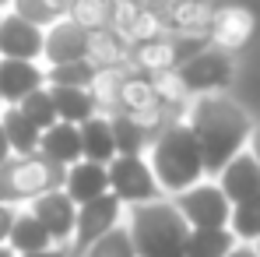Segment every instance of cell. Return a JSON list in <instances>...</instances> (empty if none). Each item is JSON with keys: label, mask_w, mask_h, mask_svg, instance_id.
I'll return each instance as SVG.
<instances>
[{"label": "cell", "mask_w": 260, "mask_h": 257, "mask_svg": "<svg viewBox=\"0 0 260 257\" xmlns=\"http://www.w3.org/2000/svg\"><path fill=\"white\" fill-rule=\"evenodd\" d=\"M155 14H158L166 25L183 28V32L204 28V25L211 21V14H208L204 0H166V7H162V11H155Z\"/></svg>", "instance_id": "obj_25"}, {"label": "cell", "mask_w": 260, "mask_h": 257, "mask_svg": "<svg viewBox=\"0 0 260 257\" xmlns=\"http://www.w3.org/2000/svg\"><path fill=\"white\" fill-rule=\"evenodd\" d=\"M229 222H232V236H239V240H260V194L250 197V201H239L229 212Z\"/></svg>", "instance_id": "obj_29"}, {"label": "cell", "mask_w": 260, "mask_h": 257, "mask_svg": "<svg viewBox=\"0 0 260 257\" xmlns=\"http://www.w3.org/2000/svg\"><path fill=\"white\" fill-rule=\"evenodd\" d=\"M109 127H113V145H116V155H137V152L144 148L148 127H144L137 117H130V113H116V117L109 120Z\"/></svg>", "instance_id": "obj_27"}, {"label": "cell", "mask_w": 260, "mask_h": 257, "mask_svg": "<svg viewBox=\"0 0 260 257\" xmlns=\"http://www.w3.org/2000/svg\"><path fill=\"white\" fill-rule=\"evenodd\" d=\"M120 218V197L113 190L91 197L85 205H78V218H74V240H78V250H88V243H95L106 229H113Z\"/></svg>", "instance_id": "obj_8"}, {"label": "cell", "mask_w": 260, "mask_h": 257, "mask_svg": "<svg viewBox=\"0 0 260 257\" xmlns=\"http://www.w3.org/2000/svg\"><path fill=\"white\" fill-rule=\"evenodd\" d=\"M49 99H53L56 120H67V124H85L88 117H95V95H91V88L53 85V88H49Z\"/></svg>", "instance_id": "obj_19"}, {"label": "cell", "mask_w": 260, "mask_h": 257, "mask_svg": "<svg viewBox=\"0 0 260 257\" xmlns=\"http://www.w3.org/2000/svg\"><path fill=\"white\" fill-rule=\"evenodd\" d=\"M43 85V71L32 64V60H11L4 56L0 60V99L4 102H21L28 92Z\"/></svg>", "instance_id": "obj_17"}, {"label": "cell", "mask_w": 260, "mask_h": 257, "mask_svg": "<svg viewBox=\"0 0 260 257\" xmlns=\"http://www.w3.org/2000/svg\"><path fill=\"white\" fill-rule=\"evenodd\" d=\"M197 49H201L197 43H176V39H166V36H155V39H144L137 46L134 60L148 71H173Z\"/></svg>", "instance_id": "obj_15"}, {"label": "cell", "mask_w": 260, "mask_h": 257, "mask_svg": "<svg viewBox=\"0 0 260 257\" xmlns=\"http://www.w3.org/2000/svg\"><path fill=\"white\" fill-rule=\"evenodd\" d=\"M0 127H4V137H7L11 152H18V155H32V152L39 148V134H43V130L36 127V124H32V120L18 109V106L4 109Z\"/></svg>", "instance_id": "obj_22"}, {"label": "cell", "mask_w": 260, "mask_h": 257, "mask_svg": "<svg viewBox=\"0 0 260 257\" xmlns=\"http://www.w3.org/2000/svg\"><path fill=\"white\" fill-rule=\"evenodd\" d=\"M39 152H43L46 159L60 162V166H71V162L85 159L81 155V130H78V124L56 120L53 127H46L39 134Z\"/></svg>", "instance_id": "obj_18"}, {"label": "cell", "mask_w": 260, "mask_h": 257, "mask_svg": "<svg viewBox=\"0 0 260 257\" xmlns=\"http://www.w3.org/2000/svg\"><path fill=\"white\" fill-rule=\"evenodd\" d=\"M32 215L46 225V233L60 243L67 236H74V218H78V205L67 197V190L53 187L39 197H32Z\"/></svg>", "instance_id": "obj_11"}, {"label": "cell", "mask_w": 260, "mask_h": 257, "mask_svg": "<svg viewBox=\"0 0 260 257\" xmlns=\"http://www.w3.org/2000/svg\"><path fill=\"white\" fill-rule=\"evenodd\" d=\"M67 169L46 155H18V159H4L0 162V201H25V197H39L46 190L60 187Z\"/></svg>", "instance_id": "obj_4"}, {"label": "cell", "mask_w": 260, "mask_h": 257, "mask_svg": "<svg viewBox=\"0 0 260 257\" xmlns=\"http://www.w3.org/2000/svg\"><path fill=\"white\" fill-rule=\"evenodd\" d=\"M71 18L88 28V32H102V28H109L113 25V18H116V0H71Z\"/></svg>", "instance_id": "obj_26"}, {"label": "cell", "mask_w": 260, "mask_h": 257, "mask_svg": "<svg viewBox=\"0 0 260 257\" xmlns=\"http://www.w3.org/2000/svg\"><path fill=\"white\" fill-rule=\"evenodd\" d=\"M186 127L201 148L204 173H218L236 152H243V145L250 141L253 120L246 117L243 106H236L225 95H201L197 106L190 109Z\"/></svg>", "instance_id": "obj_1"}, {"label": "cell", "mask_w": 260, "mask_h": 257, "mask_svg": "<svg viewBox=\"0 0 260 257\" xmlns=\"http://www.w3.org/2000/svg\"><path fill=\"white\" fill-rule=\"evenodd\" d=\"M116 25H120V32L130 36V39H155V36H162V18L155 14V7H148V4H123V7H116V18H113Z\"/></svg>", "instance_id": "obj_20"}, {"label": "cell", "mask_w": 260, "mask_h": 257, "mask_svg": "<svg viewBox=\"0 0 260 257\" xmlns=\"http://www.w3.org/2000/svg\"><path fill=\"white\" fill-rule=\"evenodd\" d=\"M250 141H253V159L260 162V127H257V130H250Z\"/></svg>", "instance_id": "obj_37"}, {"label": "cell", "mask_w": 260, "mask_h": 257, "mask_svg": "<svg viewBox=\"0 0 260 257\" xmlns=\"http://www.w3.org/2000/svg\"><path fill=\"white\" fill-rule=\"evenodd\" d=\"M232 247H236V236L225 225L190 229V236H186V257H225Z\"/></svg>", "instance_id": "obj_23"}, {"label": "cell", "mask_w": 260, "mask_h": 257, "mask_svg": "<svg viewBox=\"0 0 260 257\" xmlns=\"http://www.w3.org/2000/svg\"><path fill=\"white\" fill-rule=\"evenodd\" d=\"M176 74L186 92H208V88H225L232 81V64L221 49H197L176 67Z\"/></svg>", "instance_id": "obj_7"}, {"label": "cell", "mask_w": 260, "mask_h": 257, "mask_svg": "<svg viewBox=\"0 0 260 257\" xmlns=\"http://www.w3.org/2000/svg\"><path fill=\"white\" fill-rule=\"evenodd\" d=\"M208 28H211V39H215L221 49H239V46L250 43V36H253V28H257V18H253V11L232 4V7H221V11L211 14Z\"/></svg>", "instance_id": "obj_14"}, {"label": "cell", "mask_w": 260, "mask_h": 257, "mask_svg": "<svg viewBox=\"0 0 260 257\" xmlns=\"http://www.w3.org/2000/svg\"><path fill=\"white\" fill-rule=\"evenodd\" d=\"M43 53V28L21 14L0 18V56L11 60H36Z\"/></svg>", "instance_id": "obj_12"}, {"label": "cell", "mask_w": 260, "mask_h": 257, "mask_svg": "<svg viewBox=\"0 0 260 257\" xmlns=\"http://www.w3.org/2000/svg\"><path fill=\"white\" fill-rule=\"evenodd\" d=\"M179 215L190 222V229H211V225H229V197L221 194V187L211 183H193L186 190H179L176 197Z\"/></svg>", "instance_id": "obj_5"}, {"label": "cell", "mask_w": 260, "mask_h": 257, "mask_svg": "<svg viewBox=\"0 0 260 257\" xmlns=\"http://www.w3.org/2000/svg\"><path fill=\"white\" fill-rule=\"evenodd\" d=\"M7 240H11V247L18 250V254H32V250H46L49 243H53V236L46 233V225L36 218V215H14V225H11V233H7Z\"/></svg>", "instance_id": "obj_24"}, {"label": "cell", "mask_w": 260, "mask_h": 257, "mask_svg": "<svg viewBox=\"0 0 260 257\" xmlns=\"http://www.w3.org/2000/svg\"><path fill=\"white\" fill-rule=\"evenodd\" d=\"M21 257H63V254L53 250V247H46V250H32V254H21Z\"/></svg>", "instance_id": "obj_36"}, {"label": "cell", "mask_w": 260, "mask_h": 257, "mask_svg": "<svg viewBox=\"0 0 260 257\" xmlns=\"http://www.w3.org/2000/svg\"><path fill=\"white\" fill-rule=\"evenodd\" d=\"M221 194L229 197V205L250 201L260 194V162L253 159V152H236L221 169Z\"/></svg>", "instance_id": "obj_10"}, {"label": "cell", "mask_w": 260, "mask_h": 257, "mask_svg": "<svg viewBox=\"0 0 260 257\" xmlns=\"http://www.w3.org/2000/svg\"><path fill=\"white\" fill-rule=\"evenodd\" d=\"M102 99H116V88H120V74L116 71H95V78H91V85Z\"/></svg>", "instance_id": "obj_33"}, {"label": "cell", "mask_w": 260, "mask_h": 257, "mask_svg": "<svg viewBox=\"0 0 260 257\" xmlns=\"http://www.w3.org/2000/svg\"><path fill=\"white\" fill-rule=\"evenodd\" d=\"M0 4H7V0H0Z\"/></svg>", "instance_id": "obj_42"}, {"label": "cell", "mask_w": 260, "mask_h": 257, "mask_svg": "<svg viewBox=\"0 0 260 257\" xmlns=\"http://www.w3.org/2000/svg\"><path fill=\"white\" fill-rule=\"evenodd\" d=\"M88 28H81L74 18H56L43 32V53L49 64H67V60H85L88 56Z\"/></svg>", "instance_id": "obj_9"}, {"label": "cell", "mask_w": 260, "mask_h": 257, "mask_svg": "<svg viewBox=\"0 0 260 257\" xmlns=\"http://www.w3.org/2000/svg\"><path fill=\"white\" fill-rule=\"evenodd\" d=\"M88 257H137L130 229H120V225L106 229L95 243H88Z\"/></svg>", "instance_id": "obj_28"}, {"label": "cell", "mask_w": 260, "mask_h": 257, "mask_svg": "<svg viewBox=\"0 0 260 257\" xmlns=\"http://www.w3.org/2000/svg\"><path fill=\"white\" fill-rule=\"evenodd\" d=\"M225 257H260V254L253 250V247H232V250H229Z\"/></svg>", "instance_id": "obj_35"}, {"label": "cell", "mask_w": 260, "mask_h": 257, "mask_svg": "<svg viewBox=\"0 0 260 257\" xmlns=\"http://www.w3.org/2000/svg\"><path fill=\"white\" fill-rule=\"evenodd\" d=\"M95 64L91 60H67V64H53L49 67V81L53 85H71V88H88L91 78H95Z\"/></svg>", "instance_id": "obj_30"}, {"label": "cell", "mask_w": 260, "mask_h": 257, "mask_svg": "<svg viewBox=\"0 0 260 257\" xmlns=\"http://www.w3.org/2000/svg\"><path fill=\"white\" fill-rule=\"evenodd\" d=\"M63 183H67V197H71L74 205H85V201H91V197H99V194L109 190L106 166H102V162H91V159H78V162H71V169H67V176H63Z\"/></svg>", "instance_id": "obj_16"}, {"label": "cell", "mask_w": 260, "mask_h": 257, "mask_svg": "<svg viewBox=\"0 0 260 257\" xmlns=\"http://www.w3.org/2000/svg\"><path fill=\"white\" fill-rule=\"evenodd\" d=\"M116 99L120 106L127 109L130 117H141L144 127H151L158 120V106H162V95L151 78L144 74H130V78H120V88H116Z\"/></svg>", "instance_id": "obj_13"}, {"label": "cell", "mask_w": 260, "mask_h": 257, "mask_svg": "<svg viewBox=\"0 0 260 257\" xmlns=\"http://www.w3.org/2000/svg\"><path fill=\"white\" fill-rule=\"evenodd\" d=\"M190 222L169 201H148L137 205L130 218V240L137 257H186Z\"/></svg>", "instance_id": "obj_2"}, {"label": "cell", "mask_w": 260, "mask_h": 257, "mask_svg": "<svg viewBox=\"0 0 260 257\" xmlns=\"http://www.w3.org/2000/svg\"><path fill=\"white\" fill-rule=\"evenodd\" d=\"M151 173L166 190H186L204 176V162H201V148L193 141V134L186 124H173L158 134L155 141V159H151Z\"/></svg>", "instance_id": "obj_3"}, {"label": "cell", "mask_w": 260, "mask_h": 257, "mask_svg": "<svg viewBox=\"0 0 260 257\" xmlns=\"http://www.w3.org/2000/svg\"><path fill=\"white\" fill-rule=\"evenodd\" d=\"M81 155L91 159V162H109L113 155H116V145H113V127H109V120H102V117H88L85 124H81Z\"/></svg>", "instance_id": "obj_21"}, {"label": "cell", "mask_w": 260, "mask_h": 257, "mask_svg": "<svg viewBox=\"0 0 260 257\" xmlns=\"http://www.w3.org/2000/svg\"><path fill=\"white\" fill-rule=\"evenodd\" d=\"M11 155V145H7V137H4V127H0V162Z\"/></svg>", "instance_id": "obj_38"}, {"label": "cell", "mask_w": 260, "mask_h": 257, "mask_svg": "<svg viewBox=\"0 0 260 257\" xmlns=\"http://www.w3.org/2000/svg\"><path fill=\"white\" fill-rule=\"evenodd\" d=\"M18 109L36 124L39 130H46V127H53L56 124V109H53V99H49V88H36V92H28L21 102H18Z\"/></svg>", "instance_id": "obj_31"}, {"label": "cell", "mask_w": 260, "mask_h": 257, "mask_svg": "<svg viewBox=\"0 0 260 257\" xmlns=\"http://www.w3.org/2000/svg\"><path fill=\"white\" fill-rule=\"evenodd\" d=\"M67 7L71 0H14V14L28 18L32 25H53Z\"/></svg>", "instance_id": "obj_32"}, {"label": "cell", "mask_w": 260, "mask_h": 257, "mask_svg": "<svg viewBox=\"0 0 260 257\" xmlns=\"http://www.w3.org/2000/svg\"><path fill=\"white\" fill-rule=\"evenodd\" d=\"M0 257H14V254H11V250H7V247H4V243H0Z\"/></svg>", "instance_id": "obj_39"}, {"label": "cell", "mask_w": 260, "mask_h": 257, "mask_svg": "<svg viewBox=\"0 0 260 257\" xmlns=\"http://www.w3.org/2000/svg\"><path fill=\"white\" fill-rule=\"evenodd\" d=\"M106 176H109V190L120 201H151L158 190L155 173L151 166H144L141 155H113L106 166Z\"/></svg>", "instance_id": "obj_6"}, {"label": "cell", "mask_w": 260, "mask_h": 257, "mask_svg": "<svg viewBox=\"0 0 260 257\" xmlns=\"http://www.w3.org/2000/svg\"><path fill=\"white\" fill-rule=\"evenodd\" d=\"M134 4H151V0H134Z\"/></svg>", "instance_id": "obj_40"}, {"label": "cell", "mask_w": 260, "mask_h": 257, "mask_svg": "<svg viewBox=\"0 0 260 257\" xmlns=\"http://www.w3.org/2000/svg\"><path fill=\"white\" fill-rule=\"evenodd\" d=\"M11 225H14V208L0 201V243L7 240V233H11Z\"/></svg>", "instance_id": "obj_34"}, {"label": "cell", "mask_w": 260, "mask_h": 257, "mask_svg": "<svg viewBox=\"0 0 260 257\" xmlns=\"http://www.w3.org/2000/svg\"><path fill=\"white\" fill-rule=\"evenodd\" d=\"M257 254H260V243H257Z\"/></svg>", "instance_id": "obj_41"}]
</instances>
